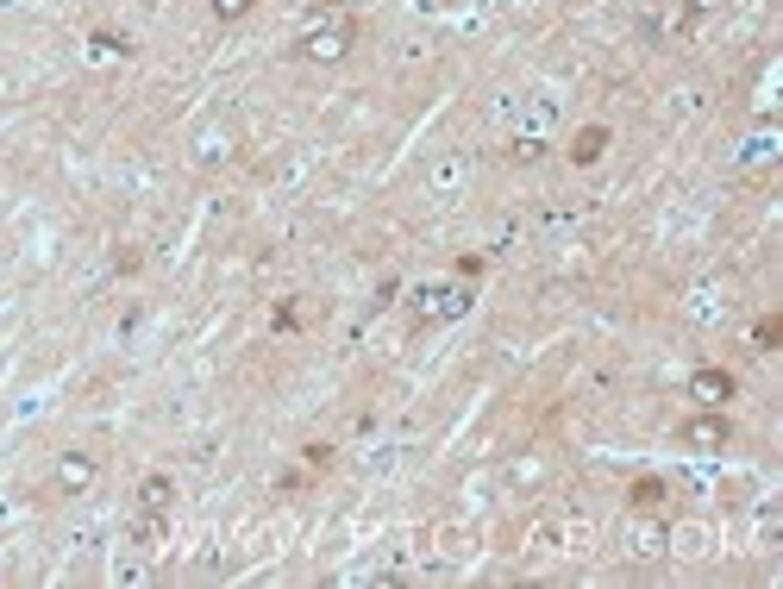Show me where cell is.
Here are the masks:
<instances>
[{"instance_id": "obj_9", "label": "cell", "mask_w": 783, "mask_h": 589, "mask_svg": "<svg viewBox=\"0 0 783 589\" xmlns=\"http://www.w3.org/2000/svg\"><path fill=\"white\" fill-rule=\"evenodd\" d=\"M627 502H633V514H658V508H664V483H658V477H639V483L627 489Z\"/></svg>"}, {"instance_id": "obj_8", "label": "cell", "mask_w": 783, "mask_h": 589, "mask_svg": "<svg viewBox=\"0 0 783 589\" xmlns=\"http://www.w3.org/2000/svg\"><path fill=\"white\" fill-rule=\"evenodd\" d=\"M602 151H608V126H583L571 138V163H577V170H583V163H596Z\"/></svg>"}, {"instance_id": "obj_15", "label": "cell", "mask_w": 783, "mask_h": 589, "mask_svg": "<svg viewBox=\"0 0 783 589\" xmlns=\"http://www.w3.org/2000/svg\"><path fill=\"white\" fill-rule=\"evenodd\" d=\"M301 458H307V470H326L332 464V445H301Z\"/></svg>"}, {"instance_id": "obj_11", "label": "cell", "mask_w": 783, "mask_h": 589, "mask_svg": "<svg viewBox=\"0 0 783 589\" xmlns=\"http://www.w3.org/2000/svg\"><path fill=\"white\" fill-rule=\"evenodd\" d=\"M633 546H639V558H658V552H664V527H639Z\"/></svg>"}, {"instance_id": "obj_3", "label": "cell", "mask_w": 783, "mask_h": 589, "mask_svg": "<svg viewBox=\"0 0 783 589\" xmlns=\"http://www.w3.org/2000/svg\"><path fill=\"white\" fill-rule=\"evenodd\" d=\"M733 395H740V383H733V370H721V364H702V370H690V402H702V408H727Z\"/></svg>"}, {"instance_id": "obj_1", "label": "cell", "mask_w": 783, "mask_h": 589, "mask_svg": "<svg viewBox=\"0 0 783 589\" xmlns=\"http://www.w3.org/2000/svg\"><path fill=\"white\" fill-rule=\"evenodd\" d=\"M351 44H358V19L339 13V19H326V26L307 32V38L295 44V57H307V63H339V57H351Z\"/></svg>"}, {"instance_id": "obj_14", "label": "cell", "mask_w": 783, "mask_h": 589, "mask_svg": "<svg viewBox=\"0 0 783 589\" xmlns=\"http://www.w3.org/2000/svg\"><path fill=\"white\" fill-rule=\"evenodd\" d=\"M94 51H101V57H126L132 44H126V38H113V32H94Z\"/></svg>"}, {"instance_id": "obj_6", "label": "cell", "mask_w": 783, "mask_h": 589, "mask_svg": "<svg viewBox=\"0 0 783 589\" xmlns=\"http://www.w3.org/2000/svg\"><path fill=\"white\" fill-rule=\"evenodd\" d=\"M170 502H176V477L170 470H151V477L138 483V508H163L170 514Z\"/></svg>"}, {"instance_id": "obj_2", "label": "cell", "mask_w": 783, "mask_h": 589, "mask_svg": "<svg viewBox=\"0 0 783 589\" xmlns=\"http://www.w3.org/2000/svg\"><path fill=\"white\" fill-rule=\"evenodd\" d=\"M677 445H683V452H727V445H733V420L721 408H702V414H690L677 427Z\"/></svg>"}, {"instance_id": "obj_17", "label": "cell", "mask_w": 783, "mask_h": 589, "mask_svg": "<svg viewBox=\"0 0 783 589\" xmlns=\"http://www.w3.org/2000/svg\"><path fill=\"white\" fill-rule=\"evenodd\" d=\"M339 7H345V13H358V7H370V0H339Z\"/></svg>"}, {"instance_id": "obj_5", "label": "cell", "mask_w": 783, "mask_h": 589, "mask_svg": "<svg viewBox=\"0 0 783 589\" xmlns=\"http://www.w3.org/2000/svg\"><path fill=\"white\" fill-rule=\"evenodd\" d=\"M414 314H420V326H445V320L470 314V289H426V301H414Z\"/></svg>"}, {"instance_id": "obj_4", "label": "cell", "mask_w": 783, "mask_h": 589, "mask_svg": "<svg viewBox=\"0 0 783 589\" xmlns=\"http://www.w3.org/2000/svg\"><path fill=\"white\" fill-rule=\"evenodd\" d=\"M94 483H101V458L94 452H63L57 458V489L63 496H88Z\"/></svg>"}, {"instance_id": "obj_13", "label": "cell", "mask_w": 783, "mask_h": 589, "mask_svg": "<svg viewBox=\"0 0 783 589\" xmlns=\"http://www.w3.org/2000/svg\"><path fill=\"white\" fill-rule=\"evenodd\" d=\"M545 157V138H514V163H539Z\"/></svg>"}, {"instance_id": "obj_10", "label": "cell", "mask_w": 783, "mask_h": 589, "mask_svg": "<svg viewBox=\"0 0 783 589\" xmlns=\"http://www.w3.org/2000/svg\"><path fill=\"white\" fill-rule=\"evenodd\" d=\"M251 7L257 0H213V19H220V26H239V19H251Z\"/></svg>"}, {"instance_id": "obj_12", "label": "cell", "mask_w": 783, "mask_h": 589, "mask_svg": "<svg viewBox=\"0 0 783 589\" xmlns=\"http://www.w3.org/2000/svg\"><path fill=\"white\" fill-rule=\"evenodd\" d=\"M777 339H783V320H777V314H765V320L752 326V345H765V351H771Z\"/></svg>"}, {"instance_id": "obj_7", "label": "cell", "mask_w": 783, "mask_h": 589, "mask_svg": "<svg viewBox=\"0 0 783 589\" xmlns=\"http://www.w3.org/2000/svg\"><path fill=\"white\" fill-rule=\"evenodd\" d=\"M163 533H170V514L163 508H138L132 514V546H163Z\"/></svg>"}, {"instance_id": "obj_16", "label": "cell", "mask_w": 783, "mask_h": 589, "mask_svg": "<svg viewBox=\"0 0 783 589\" xmlns=\"http://www.w3.org/2000/svg\"><path fill=\"white\" fill-rule=\"evenodd\" d=\"M727 0H683V13H721Z\"/></svg>"}]
</instances>
